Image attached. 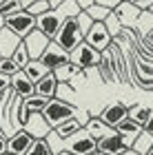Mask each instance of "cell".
<instances>
[{
	"instance_id": "7a4b0ae2",
	"label": "cell",
	"mask_w": 153,
	"mask_h": 155,
	"mask_svg": "<svg viewBox=\"0 0 153 155\" xmlns=\"http://www.w3.org/2000/svg\"><path fill=\"white\" fill-rule=\"evenodd\" d=\"M53 42H58L67 53H71L75 47H80L82 42H85V36H82V31H80V27H78V20H75V18L65 20Z\"/></svg>"
},
{
	"instance_id": "3957f363",
	"label": "cell",
	"mask_w": 153,
	"mask_h": 155,
	"mask_svg": "<svg viewBox=\"0 0 153 155\" xmlns=\"http://www.w3.org/2000/svg\"><path fill=\"white\" fill-rule=\"evenodd\" d=\"M5 22H7V29H11L18 38H22V40L29 36L31 31H36V29H38L36 18H33L31 13H27V11H18V13H13V16L5 18Z\"/></svg>"
},
{
	"instance_id": "ee69618b",
	"label": "cell",
	"mask_w": 153,
	"mask_h": 155,
	"mask_svg": "<svg viewBox=\"0 0 153 155\" xmlns=\"http://www.w3.org/2000/svg\"><path fill=\"white\" fill-rule=\"evenodd\" d=\"M0 60H2V55H0Z\"/></svg>"
},
{
	"instance_id": "7bdbcfd3",
	"label": "cell",
	"mask_w": 153,
	"mask_h": 155,
	"mask_svg": "<svg viewBox=\"0 0 153 155\" xmlns=\"http://www.w3.org/2000/svg\"><path fill=\"white\" fill-rule=\"evenodd\" d=\"M151 13H153V7H151Z\"/></svg>"
},
{
	"instance_id": "2e32d148",
	"label": "cell",
	"mask_w": 153,
	"mask_h": 155,
	"mask_svg": "<svg viewBox=\"0 0 153 155\" xmlns=\"http://www.w3.org/2000/svg\"><path fill=\"white\" fill-rule=\"evenodd\" d=\"M22 45V38H18L16 33L11 29H5L0 31V55L2 58H13V53H16V49Z\"/></svg>"
},
{
	"instance_id": "d6986e66",
	"label": "cell",
	"mask_w": 153,
	"mask_h": 155,
	"mask_svg": "<svg viewBox=\"0 0 153 155\" xmlns=\"http://www.w3.org/2000/svg\"><path fill=\"white\" fill-rule=\"evenodd\" d=\"M151 117H153V107H144V104H133V107H129V120L138 122L142 129L149 124Z\"/></svg>"
},
{
	"instance_id": "e0dca14e",
	"label": "cell",
	"mask_w": 153,
	"mask_h": 155,
	"mask_svg": "<svg viewBox=\"0 0 153 155\" xmlns=\"http://www.w3.org/2000/svg\"><path fill=\"white\" fill-rule=\"evenodd\" d=\"M58 78H55L53 73H49L47 78H42L38 84H36V95L38 97H45V100H55V95H58Z\"/></svg>"
},
{
	"instance_id": "f546056e",
	"label": "cell",
	"mask_w": 153,
	"mask_h": 155,
	"mask_svg": "<svg viewBox=\"0 0 153 155\" xmlns=\"http://www.w3.org/2000/svg\"><path fill=\"white\" fill-rule=\"evenodd\" d=\"M104 25H107V29H109V33H111V38H113V40H118V36L124 31V27L120 25V20H118L115 13H111V16L104 20Z\"/></svg>"
},
{
	"instance_id": "74e56055",
	"label": "cell",
	"mask_w": 153,
	"mask_h": 155,
	"mask_svg": "<svg viewBox=\"0 0 153 155\" xmlns=\"http://www.w3.org/2000/svg\"><path fill=\"white\" fill-rule=\"evenodd\" d=\"M55 155H75V153H71V151H67V149H65V151H60V153H55Z\"/></svg>"
},
{
	"instance_id": "e575fe53",
	"label": "cell",
	"mask_w": 153,
	"mask_h": 155,
	"mask_svg": "<svg viewBox=\"0 0 153 155\" xmlns=\"http://www.w3.org/2000/svg\"><path fill=\"white\" fill-rule=\"evenodd\" d=\"M93 5H95V0H78V7H80L82 11H89Z\"/></svg>"
},
{
	"instance_id": "8d00e7d4",
	"label": "cell",
	"mask_w": 153,
	"mask_h": 155,
	"mask_svg": "<svg viewBox=\"0 0 153 155\" xmlns=\"http://www.w3.org/2000/svg\"><path fill=\"white\" fill-rule=\"evenodd\" d=\"M144 131H149V133H151V135H153V117L149 120V124H147V126H144Z\"/></svg>"
},
{
	"instance_id": "44dd1931",
	"label": "cell",
	"mask_w": 153,
	"mask_h": 155,
	"mask_svg": "<svg viewBox=\"0 0 153 155\" xmlns=\"http://www.w3.org/2000/svg\"><path fill=\"white\" fill-rule=\"evenodd\" d=\"M22 73H25L27 78H29V80H31L33 84H38L40 80H42V78H47L51 71H47V67H45L40 60H31L29 64H27V67L22 69Z\"/></svg>"
},
{
	"instance_id": "ba28073f",
	"label": "cell",
	"mask_w": 153,
	"mask_h": 155,
	"mask_svg": "<svg viewBox=\"0 0 153 155\" xmlns=\"http://www.w3.org/2000/svg\"><path fill=\"white\" fill-rule=\"evenodd\" d=\"M129 149H131L129 140L122 137L118 131H113L111 135H107L104 140L98 142V153L100 155H122V153H127Z\"/></svg>"
},
{
	"instance_id": "ab89813d",
	"label": "cell",
	"mask_w": 153,
	"mask_h": 155,
	"mask_svg": "<svg viewBox=\"0 0 153 155\" xmlns=\"http://www.w3.org/2000/svg\"><path fill=\"white\" fill-rule=\"evenodd\" d=\"M122 155H138V153H135V151H133V149H129V151H127V153H122Z\"/></svg>"
},
{
	"instance_id": "6da1fadb",
	"label": "cell",
	"mask_w": 153,
	"mask_h": 155,
	"mask_svg": "<svg viewBox=\"0 0 153 155\" xmlns=\"http://www.w3.org/2000/svg\"><path fill=\"white\" fill-rule=\"evenodd\" d=\"M42 115H45L47 122H49L51 129H58V126L65 124L67 120H73L75 115H78V109H75L73 104L55 97V100H49V104H47L45 111H42Z\"/></svg>"
},
{
	"instance_id": "7402d4cb",
	"label": "cell",
	"mask_w": 153,
	"mask_h": 155,
	"mask_svg": "<svg viewBox=\"0 0 153 155\" xmlns=\"http://www.w3.org/2000/svg\"><path fill=\"white\" fill-rule=\"evenodd\" d=\"M22 7L27 13H31L33 18H40L45 13L51 11V2L49 0H22Z\"/></svg>"
},
{
	"instance_id": "5bb4252c",
	"label": "cell",
	"mask_w": 153,
	"mask_h": 155,
	"mask_svg": "<svg viewBox=\"0 0 153 155\" xmlns=\"http://www.w3.org/2000/svg\"><path fill=\"white\" fill-rule=\"evenodd\" d=\"M36 22H38V31H42L49 40H55V36H58V31L62 27V20H60V16L53 9L49 13H45V16L36 18Z\"/></svg>"
},
{
	"instance_id": "836d02e7",
	"label": "cell",
	"mask_w": 153,
	"mask_h": 155,
	"mask_svg": "<svg viewBox=\"0 0 153 155\" xmlns=\"http://www.w3.org/2000/svg\"><path fill=\"white\" fill-rule=\"evenodd\" d=\"M9 87H11V78H7V75L0 73V95H2L5 89H9Z\"/></svg>"
},
{
	"instance_id": "d590c367",
	"label": "cell",
	"mask_w": 153,
	"mask_h": 155,
	"mask_svg": "<svg viewBox=\"0 0 153 155\" xmlns=\"http://www.w3.org/2000/svg\"><path fill=\"white\" fill-rule=\"evenodd\" d=\"M7 140H9V137H7L5 133L0 131V155H2V153H7Z\"/></svg>"
},
{
	"instance_id": "30bf717a",
	"label": "cell",
	"mask_w": 153,
	"mask_h": 155,
	"mask_svg": "<svg viewBox=\"0 0 153 155\" xmlns=\"http://www.w3.org/2000/svg\"><path fill=\"white\" fill-rule=\"evenodd\" d=\"M127 117H129V107L122 104V102L109 104V107H104V111L100 113V120L109 126V129H118Z\"/></svg>"
},
{
	"instance_id": "7c38bea8",
	"label": "cell",
	"mask_w": 153,
	"mask_h": 155,
	"mask_svg": "<svg viewBox=\"0 0 153 155\" xmlns=\"http://www.w3.org/2000/svg\"><path fill=\"white\" fill-rule=\"evenodd\" d=\"M113 13L118 16L120 25H122L127 31L135 29V27H138V20H140V16H142V11L138 9L133 2H120V5H118V9H115Z\"/></svg>"
},
{
	"instance_id": "9a60e30c",
	"label": "cell",
	"mask_w": 153,
	"mask_h": 155,
	"mask_svg": "<svg viewBox=\"0 0 153 155\" xmlns=\"http://www.w3.org/2000/svg\"><path fill=\"white\" fill-rule=\"evenodd\" d=\"M11 89H13V93L18 97H22V100H29V97L36 95V84H33L22 71L11 78Z\"/></svg>"
},
{
	"instance_id": "ffe728a7",
	"label": "cell",
	"mask_w": 153,
	"mask_h": 155,
	"mask_svg": "<svg viewBox=\"0 0 153 155\" xmlns=\"http://www.w3.org/2000/svg\"><path fill=\"white\" fill-rule=\"evenodd\" d=\"M115 131L120 133L122 137H127V140H129V144H131V149H133V142L138 140V135H140L144 129H142V126L138 124V122H133V120H129V117H127V120H124V122L115 129Z\"/></svg>"
},
{
	"instance_id": "d4e9b609",
	"label": "cell",
	"mask_w": 153,
	"mask_h": 155,
	"mask_svg": "<svg viewBox=\"0 0 153 155\" xmlns=\"http://www.w3.org/2000/svg\"><path fill=\"white\" fill-rule=\"evenodd\" d=\"M82 69L78 67V64H73V62H69V64H65V67H60L58 71H53V75L58 78V82L60 84H67L69 80H71V78L75 75V73H80Z\"/></svg>"
},
{
	"instance_id": "8fae6325",
	"label": "cell",
	"mask_w": 153,
	"mask_h": 155,
	"mask_svg": "<svg viewBox=\"0 0 153 155\" xmlns=\"http://www.w3.org/2000/svg\"><path fill=\"white\" fill-rule=\"evenodd\" d=\"M53 40H49L45 36L42 31H31L29 36L25 38V45H27V51H29V55H31V60H40L45 55V51L49 49V45H51Z\"/></svg>"
},
{
	"instance_id": "5b68a950",
	"label": "cell",
	"mask_w": 153,
	"mask_h": 155,
	"mask_svg": "<svg viewBox=\"0 0 153 155\" xmlns=\"http://www.w3.org/2000/svg\"><path fill=\"white\" fill-rule=\"evenodd\" d=\"M71 62L78 64L80 69H91V67L102 64V53L95 51L93 47H89L87 42H82L80 47H75L71 51Z\"/></svg>"
},
{
	"instance_id": "f1b7e54d",
	"label": "cell",
	"mask_w": 153,
	"mask_h": 155,
	"mask_svg": "<svg viewBox=\"0 0 153 155\" xmlns=\"http://www.w3.org/2000/svg\"><path fill=\"white\" fill-rule=\"evenodd\" d=\"M20 71H22V69L13 62V58H2V60H0V73H2V75L13 78V75L20 73Z\"/></svg>"
},
{
	"instance_id": "52a82bcc",
	"label": "cell",
	"mask_w": 153,
	"mask_h": 155,
	"mask_svg": "<svg viewBox=\"0 0 153 155\" xmlns=\"http://www.w3.org/2000/svg\"><path fill=\"white\" fill-rule=\"evenodd\" d=\"M85 42L89 47H93L95 51L104 53V51H109V49H111L113 38H111V33H109V29H107V25H104V22H95L93 29L89 31V36L85 38Z\"/></svg>"
},
{
	"instance_id": "603a6c76",
	"label": "cell",
	"mask_w": 153,
	"mask_h": 155,
	"mask_svg": "<svg viewBox=\"0 0 153 155\" xmlns=\"http://www.w3.org/2000/svg\"><path fill=\"white\" fill-rule=\"evenodd\" d=\"M82 129H85V126H82V124L78 122V120L73 117V120H67L65 124H60L58 129H53V131L58 133V135H60L62 140H71V137L75 135V133H80Z\"/></svg>"
},
{
	"instance_id": "d6a6232c",
	"label": "cell",
	"mask_w": 153,
	"mask_h": 155,
	"mask_svg": "<svg viewBox=\"0 0 153 155\" xmlns=\"http://www.w3.org/2000/svg\"><path fill=\"white\" fill-rule=\"evenodd\" d=\"M75 20H78V27H80V31H82V36H85V38H87V36H89V31H91V29H93V25H95V22H93V20H91V16H89V13H87V11H82V13H80V16H78V18H75Z\"/></svg>"
},
{
	"instance_id": "4fadbf2b",
	"label": "cell",
	"mask_w": 153,
	"mask_h": 155,
	"mask_svg": "<svg viewBox=\"0 0 153 155\" xmlns=\"http://www.w3.org/2000/svg\"><path fill=\"white\" fill-rule=\"evenodd\" d=\"M33 142H36V140H33L25 129H20V131H16L9 140H7V153H11V155H27L29 149L33 146Z\"/></svg>"
},
{
	"instance_id": "ac0fdd59",
	"label": "cell",
	"mask_w": 153,
	"mask_h": 155,
	"mask_svg": "<svg viewBox=\"0 0 153 155\" xmlns=\"http://www.w3.org/2000/svg\"><path fill=\"white\" fill-rule=\"evenodd\" d=\"M85 131L95 140V142H100V140H104L107 135H111V133H113L115 129H109V126L104 124L100 117H91V120H89V124L85 126Z\"/></svg>"
},
{
	"instance_id": "f35d334b",
	"label": "cell",
	"mask_w": 153,
	"mask_h": 155,
	"mask_svg": "<svg viewBox=\"0 0 153 155\" xmlns=\"http://www.w3.org/2000/svg\"><path fill=\"white\" fill-rule=\"evenodd\" d=\"M5 27H7V22H5V18H2V16H0V31H2V29H5Z\"/></svg>"
},
{
	"instance_id": "484cf974",
	"label": "cell",
	"mask_w": 153,
	"mask_h": 155,
	"mask_svg": "<svg viewBox=\"0 0 153 155\" xmlns=\"http://www.w3.org/2000/svg\"><path fill=\"white\" fill-rule=\"evenodd\" d=\"M18 11H25L22 0H0V16L2 18H9Z\"/></svg>"
},
{
	"instance_id": "83f0119b",
	"label": "cell",
	"mask_w": 153,
	"mask_h": 155,
	"mask_svg": "<svg viewBox=\"0 0 153 155\" xmlns=\"http://www.w3.org/2000/svg\"><path fill=\"white\" fill-rule=\"evenodd\" d=\"M13 62H16V64H18L20 69H25V67L31 62V55H29V51H27L25 40H22V45H20V47L16 49V53H13Z\"/></svg>"
},
{
	"instance_id": "4316f807",
	"label": "cell",
	"mask_w": 153,
	"mask_h": 155,
	"mask_svg": "<svg viewBox=\"0 0 153 155\" xmlns=\"http://www.w3.org/2000/svg\"><path fill=\"white\" fill-rule=\"evenodd\" d=\"M138 33H140L142 38H147L149 33L153 31V13L151 11H144L142 16H140V20H138Z\"/></svg>"
},
{
	"instance_id": "60d3db41",
	"label": "cell",
	"mask_w": 153,
	"mask_h": 155,
	"mask_svg": "<svg viewBox=\"0 0 153 155\" xmlns=\"http://www.w3.org/2000/svg\"><path fill=\"white\" fill-rule=\"evenodd\" d=\"M149 155H153V149H151V151H149Z\"/></svg>"
},
{
	"instance_id": "b9f144b4",
	"label": "cell",
	"mask_w": 153,
	"mask_h": 155,
	"mask_svg": "<svg viewBox=\"0 0 153 155\" xmlns=\"http://www.w3.org/2000/svg\"><path fill=\"white\" fill-rule=\"evenodd\" d=\"M2 155H11V153H2Z\"/></svg>"
},
{
	"instance_id": "9c48e42d",
	"label": "cell",
	"mask_w": 153,
	"mask_h": 155,
	"mask_svg": "<svg viewBox=\"0 0 153 155\" xmlns=\"http://www.w3.org/2000/svg\"><path fill=\"white\" fill-rule=\"evenodd\" d=\"M22 129L29 133L33 140H47V135H49V133L53 131L51 126H49V122L45 120L42 113H29L27 122L22 124Z\"/></svg>"
},
{
	"instance_id": "277c9868",
	"label": "cell",
	"mask_w": 153,
	"mask_h": 155,
	"mask_svg": "<svg viewBox=\"0 0 153 155\" xmlns=\"http://www.w3.org/2000/svg\"><path fill=\"white\" fill-rule=\"evenodd\" d=\"M65 149L75 153V155H95V153H98V142H95V140L82 129L80 133H75L71 140H67Z\"/></svg>"
},
{
	"instance_id": "8992f818",
	"label": "cell",
	"mask_w": 153,
	"mask_h": 155,
	"mask_svg": "<svg viewBox=\"0 0 153 155\" xmlns=\"http://www.w3.org/2000/svg\"><path fill=\"white\" fill-rule=\"evenodd\" d=\"M40 62L47 67V71H58L60 67H65V64H69L71 62V53H67L65 49H62L58 42H51L49 45V49L45 51V55L40 58Z\"/></svg>"
},
{
	"instance_id": "4dcf8cb0",
	"label": "cell",
	"mask_w": 153,
	"mask_h": 155,
	"mask_svg": "<svg viewBox=\"0 0 153 155\" xmlns=\"http://www.w3.org/2000/svg\"><path fill=\"white\" fill-rule=\"evenodd\" d=\"M87 13L91 16V20H93V22H104V20H107V18H109V16H111L113 11L104 9V7H100L98 2H95V5H93V7H91V9H89Z\"/></svg>"
},
{
	"instance_id": "1f68e13d",
	"label": "cell",
	"mask_w": 153,
	"mask_h": 155,
	"mask_svg": "<svg viewBox=\"0 0 153 155\" xmlns=\"http://www.w3.org/2000/svg\"><path fill=\"white\" fill-rule=\"evenodd\" d=\"M27 155H53V151H51V146L47 144V140H36Z\"/></svg>"
},
{
	"instance_id": "cb8c5ba5",
	"label": "cell",
	"mask_w": 153,
	"mask_h": 155,
	"mask_svg": "<svg viewBox=\"0 0 153 155\" xmlns=\"http://www.w3.org/2000/svg\"><path fill=\"white\" fill-rule=\"evenodd\" d=\"M151 149H153V135L149 131H142L140 135H138V140L133 142V151L138 155H149Z\"/></svg>"
}]
</instances>
